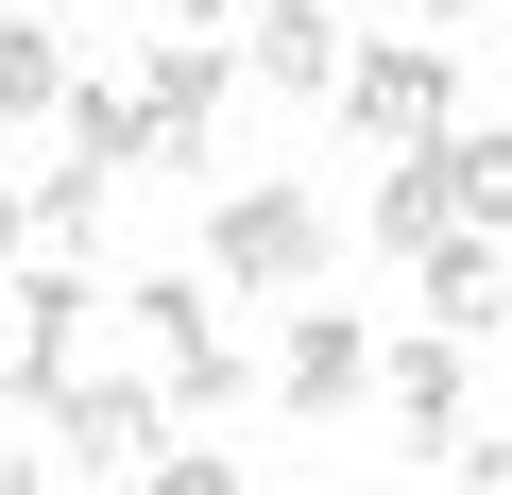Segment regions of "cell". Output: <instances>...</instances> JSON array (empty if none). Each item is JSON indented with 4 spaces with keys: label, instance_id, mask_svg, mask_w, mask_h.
Segmentation results:
<instances>
[{
    "label": "cell",
    "instance_id": "cell-1",
    "mask_svg": "<svg viewBox=\"0 0 512 495\" xmlns=\"http://www.w3.org/2000/svg\"><path fill=\"white\" fill-rule=\"evenodd\" d=\"M342 274V222H325V188H291V171H239L222 205H205V291H325Z\"/></svg>",
    "mask_w": 512,
    "mask_h": 495
},
{
    "label": "cell",
    "instance_id": "cell-2",
    "mask_svg": "<svg viewBox=\"0 0 512 495\" xmlns=\"http://www.w3.org/2000/svg\"><path fill=\"white\" fill-rule=\"evenodd\" d=\"M120 325H137V376H154V410H171V427L239 410V342H222L205 274H137V291H120Z\"/></svg>",
    "mask_w": 512,
    "mask_h": 495
},
{
    "label": "cell",
    "instance_id": "cell-3",
    "mask_svg": "<svg viewBox=\"0 0 512 495\" xmlns=\"http://www.w3.org/2000/svg\"><path fill=\"white\" fill-rule=\"evenodd\" d=\"M342 137L359 154H427L444 120H461V69H444V35H393V52H342Z\"/></svg>",
    "mask_w": 512,
    "mask_h": 495
},
{
    "label": "cell",
    "instance_id": "cell-4",
    "mask_svg": "<svg viewBox=\"0 0 512 495\" xmlns=\"http://www.w3.org/2000/svg\"><path fill=\"white\" fill-rule=\"evenodd\" d=\"M256 393H274V410H308V427H325V410H359V393H376V325L291 291V325H274V359H256Z\"/></svg>",
    "mask_w": 512,
    "mask_h": 495
},
{
    "label": "cell",
    "instance_id": "cell-5",
    "mask_svg": "<svg viewBox=\"0 0 512 495\" xmlns=\"http://www.w3.org/2000/svg\"><path fill=\"white\" fill-rule=\"evenodd\" d=\"M154 444H171V410H154V376H103V359H86V376L52 393V461H69V478H137Z\"/></svg>",
    "mask_w": 512,
    "mask_h": 495
},
{
    "label": "cell",
    "instance_id": "cell-6",
    "mask_svg": "<svg viewBox=\"0 0 512 495\" xmlns=\"http://www.w3.org/2000/svg\"><path fill=\"white\" fill-rule=\"evenodd\" d=\"M137 103H154V171H205L222 154V35H154Z\"/></svg>",
    "mask_w": 512,
    "mask_h": 495
},
{
    "label": "cell",
    "instance_id": "cell-7",
    "mask_svg": "<svg viewBox=\"0 0 512 495\" xmlns=\"http://www.w3.org/2000/svg\"><path fill=\"white\" fill-rule=\"evenodd\" d=\"M86 325H103L86 257H35V291H18V410H52V393L86 376Z\"/></svg>",
    "mask_w": 512,
    "mask_h": 495
},
{
    "label": "cell",
    "instance_id": "cell-8",
    "mask_svg": "<svg viewBox=\"0 0 512 495\" xmlns=\"http://www.w3.org/2000/svg\"><path fill=\"white\" fill-rule=\"evenodd\" d=\"M410 274H427V325H444V342H478V325H512V239H478V222H444V239H427Z\"/></svg>",
    "mask_w": 512,
    "mask_h": 495
},
{
    "label": "cell",
    "instance_id": "cell-9",
    "mask_svg": "<svg viewBox=\"0 0 512 495\" xmlns=\"http://www.w3.org/2000/svg\"><path fill=\"white\" fill-rule=\"evenodd\" d=\"M342 0H256V86H274V103H325L342 86Z\"/></svg>",
    "mask_w": 512,
    "mask_h": 495
},
{
    "label": "cell",
    "instance_id": "cell-10",
    "mask_svg": "<svg viewBox=\"0 0 512 495\" xmlns=\"http://www.w3.org/2000/svg\"><path fill=\"white\" fill-rule=\"evenodd\" d=\"M52 120H69V171H103V188H120V171H154V103H137V86L69 69V103H52Z\"/></svg>",
    "mask_w": 512,
    "mask_h": 495
},
{
    "label": "cell",
    "instance_id": "cell-11",
    "mask_svg": "<svg viewBox=\"0 0 512 495\" xmlns=\"http://www.w3.org/2000/svg\"><path fill=\"white\" fill-rule=\"evenodd\" d=\"M376 410L427 427V444H461V342H444V325H427V342H376Z\"/></svg>",
    "mask_w": 512,
    "mask_h": 495
},
{
    "label": "cell",
    "instance_id": "cell-12",
    "mask_svg": "<svg viewBox=\"0 0 512 495\" xmlns=\"http://www.w3.org/2000/svg\"><path fill=\"white\" fill-rule=\"evenodd\" d=\"M461 205H444V154H376V257H427Z\"/></svg>",
    "mask_w": 512,
    "mask_h": 495
},
{
    "label": "cell",
    "instance_id": "cell-13",
    "mask_svg": "<svg viewBox=\"0 0 512 495\" xmlns=\"http://www.w3.org/2000/svg\"><path fill=\"white\" fill-rule=\"evenodd\" d=\"M103 239V171H35L18 188V257H86Z\"/></svg>",
    "mask_w": 512,
    "mask_h": 495
},
{
    "label": "cell",
    "instance_id": "cell-14",
    "mask_svg": "<svg viewBox=\"0 0 512 495\" xmlns=\"http://www.w3.org/2000/svg\"><path fill=\"white\" fill-rule=\"evenodd\" d=\"M427 154H444V205H461L478 239H512V137H461V120H444Z\"/></svg>",
    "mask_w": 512,
    "mask_h": 495
},
{
    "label": "cell",
    "instance_id": "cell-15",
    "mask_svg": "<svg viewBox=\"0 0 512 495\" xmlns=\"http://www.w3.org/2000/svg\"><path fill=\"white\" fill-rule=\"evenodd\" d=\"M69 103V52H52V18H0V120H52Z\"/></svg>",
    "mask_w": 512,
    "mask_h": 495
},
{
    "label": "cell",
    "instance_id": "cell-16",
    "mask_svg": "<svg viewBox=\"0 0 512 495\" xmlns=\"http://www.w3.org/2000/svg\"><path fill=\"white\" fill-rule=\"evenodd\" d=\"M137 495H239V461H205V444H154V461H137Z\"/></svg>",
    "mask_w": 512,
    "mask_h": 495
},
{
    "label": "cell",
    "instance_id": "cell-17",
    "mask_svg": "<svg viewBox=\"0 0 512 495\" xmlns=\"http://www.w3.org/2000/svg\"><path fill=\"white\" fill-rule=\"evenodd\" d=\"M461 495H512V427H461Z\"/></svg>",
    "mask_w": 512,
    "mask_h": 495
},
{
    "label": "cell",
    "instance_id": "cell-18",
    "mask_svg": "<svg viewBox=\"0 0 512 495\" xmlns=\"http://www.w3.org/2000/svg\"><path fill=\"white\" fill-rule=\"evenodd\" d=\"M171 18H188V35H222V18H239V0H171Z\"/></svg>",
    "mask_w": 512,
    "mask_h": 495
},
{
    "label": "cell",
    "instance_id": "cell-19",
    "mask_svg": "<svg viewBox=\"0 0 512 495\" xmlns=\"http://www.w3.org/2000/svg\"><path fill=\"white\" fill-rule=\"evenodd\" d=\"M0 495H52V461H0Z\"/></svg>",
    "mask_w": 512,
    "mask_h": 495
},
{
    "label": "cell",
    "instance_id": "cell-20",
    "mask_svg": "<svg viewBox=\"0 0 512 495\" xmlns=\"http://www.w3.org/2000/svg\"><path fill=\"white\" fill-rule=\"evenodd\" d=\"M0 427H18V359H0Z\"/></svg>",
    "mask_w": 512,
    "mask_h": 495
},
{
    "label": "cell",
    "instance_id": "cell-21",
    "mask_svg": "<svg viewBox=\"0 0 512 495\" xmlns=\"http://www.w3.org/2000/svg\"><path fill=\"white\" fill-rule=\"evenodd\" d=\"M0 257H18V205H0Z\"/></svg>",
    "mask_w": 512,
    "mask_h": 495
},
{
    "label": "cell",
    "instance_id": "cell-22",
    "mask_svg": "<svg viewBox=\"0 0 512 495\" xmlns=\"http://www.w3.org/2000/svg\"><path fill=\"white\" fill-rule=\"evenodd\" d=\"M427 18H478V0H427Z\"/></svg>",
    "mask_w": 512,
    "mask_h": 495
}]
</instances>
